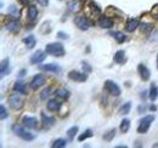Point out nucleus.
Segmentation results:
<instances>
[{
  "label": "nucleus",
  "instance_id": "obj_1",
  "mask_svg": "<svg viewBox=\"0 0 158 148\" xmlns=\"http://www.w3.org/2000/svg\"><path fill=\"white\" fill-rule=\"evenodd\" d=\"M45 51L46 54L51 56H55V57H62L64 56V47L61 43H51V44H48L46 47H45Z\"/></svg>",
  "mask_w": 158,
  "mask_h": 148
},
{
  "label": "nucleus",
  "instance_id": "obj_2",
  "mask_svg": "<svg viewBox=\"0 0 158 148\" xmlns=\"http://www.w3.org/2000/svg\"><path fill=\"white\" fill-rule=\"evenodd\" d=\"M153 120H155V115H146V117H143L140 120V124H139L138 126L139 134H146L148 131V129H150V126H151Z\"/></svg>",
  "mask_w": 158,
  "mask_h": 148
},
{
  "label": "nucleus",
  "instance_id": "obj_3",
  "mask_svg": "<svg viewBox=\"0 0 158 148\" xmlns=\"http://www.w3.org/2000/svg\"><path fill=\"white\" fill-rule=\"evenodd\" d=\"M23 103H24L23 102V98L21 97L20 95L14 93V95H10L9 96V105H10V107L12 109H15V111L21 109L23 107Z\"/></svg>",
  "mask_w": 158,
  "mask_h": 148
},
{
  "label": "nucleus",
  "instance_id": "obj_4",
  "mask_svg": "<svg viewBox=\"0 0 158 148\" xmlns=\"http://www.w3.org/2000/svg\"><path fill=\"white\" fill-rule=\"evenodd\" d=\"M105 90L110 93V95L114 96V97H118L119 95H120L119 86L114 81H112V80H106L105 81Z\"/></svg>",
  "mask_w": 158,
  "mask_h": 148
},
{
  "label": "nucleus",
  "instance_id": "obj_5",
  "mask_svg": "<svg viewBox=\"0 0 158 148\" xmlns=\"http://www.w3.org/2000/svg\"><path fill=\"white\" fill-rule=\"evenodd\" d=\"M14 131H15V134H16L19 137H21L22 140H26V141H32V140H34V135H33V134L26 131L23 128H21L19 125H15V126H14Z\"/></svg>",
  "mask_w": 158,
  "mask_h": 148
},
{
  "label": "nucleus",
  "instance_id": "obj_6",
  "mask_svg": "<svg viewBox=\"0 0 158 148\" xmlns=\"http://www.w3.org/2000/svg\"><path fill=\"white\" fill-rule=\"evenodd\" d=\"M45 81H46V76L44 74H37L31 81V88L33 90H38L40 86L45 84Z\"/></svg>",
  "mask_w": 158,
  "mask_h": 148
},
{
  "label": "nucleus",
  "instance_id": "obj_7",
  "mask_svg": "<svg viewBox=\"0 0 158 148\" xmlns=\"http://www.w3.org/2000/svg\"><path fill=\"white\" fill-rule=\"evenodd\" d=\"M74 23L80 31H88L90 28V22L85 16H77L74 17Z\"/></svg>",
  "mask_w": 158,
  "mask_h": 148
},
{
  "label": "nucleus",
  "instance_id": "obj_8",
  "mask_svg": "<svg viewBox=\"0 0 158 148\" xmlns=\"http://www.w3.org/2000/svg\"><path fill=\"white\" fill-rule=\"evenodd\" d=\"M68 78L73 81H77V83H84L88 79V75H86V73H80L78 71H71L68 73Z\"/></svg>",
  "mask_w": 158,
  "mask_h": 148
},
{
  "label": "nucleus",
  "instance_id": "obj_9",
  "mask_svg": "<svg viewBox=\"0 0 158 148\" xmlns=\"http://www.w3.org/2000/svg\"><path fill=\"white\" fill-rule=\"evenodd\" d=\"M45 57H46V54H45L44 51H41V50H38V51H35L33 55L31 56V63H32V64L41 63V62L45 60Z\"/></svg>",
  "mask_w": 158,
  "mask_h": 148
},
{
  "label": "nucleus",
  "instance_id": "obj_10",
  "mask_svg": "<svg viewBox=\"0 0 158 148\" xmlns=\"http://www.w3.org/2000/svg\"><path fill=\"white\" fill-rule=\"evenodd\" d=\"M22 124H23L26 128L35 129V128L38 126V120H37V118H34V117H23Z\"/></svg>",
  "mask_w": 158,
  "mask_h": 148
},
{
  "label": "nucleus",
  "instance_id": "obj_11",
  "mask_svg": "<svg viewBox=\"0 0 158 148\" xmlns=\"http://www.w3.org/2000/svg\"><path fill=\"white\" fill-rule=\"evenodd\" d=\"M5 28H6V31H9L10 33L16 34V33H19V32H20L21 26L16 19H12V21H10V22H7V23H6Z\"/></svg>",
  "mask_w": 158,
  "mask_h": 148
},
{
  "label": "nucleus",
  "instance_id": "obj_12",
  "mask_svg": "<svg viewBox=\"0 0 158 148\" xmlns=\"http://www.w3.org/2000/svg\"><path fill=\"white\" fill-rule=\"evenodd\" d=\"M39 68L41 69V71H45V72H51V73H60V72H61L60 66H59V64H56V63L41 64V66H39Z\"/></svg>",
  "mask_w": 158,
  "mask_h": 148
},
{
  "label": "nucleus",
  "instance_id": "obj_13",
  "mask_svg": "<svg viewBox=\"0 0 158 148\" xmlns=\"http://www.w3.org/2000/svg\"><path fill=\"white\" fill-rule=\"evenodd\" d=\"M67 6H68V10L71 12H79L83 7V2L80 0H69Z\"/></svg>",
  "mask_w": 158,
  "mask_h": 148
},
{
  "label": "nucleus",
  "instance_id": "obj_14",
  "mask_svg": "<svg viewBox=\"0 0 158 148\" xmlns=\"http://www.w3.org/2000/svg\"><path fill=\"white\" fill-rule=\"evenodd\" d=\"M138 71H139V74H140V78L143 80V81H147L148 79H150V75H151V72H150V69L145 66V64H139L138 67Z\"/></svg>",
  "mask_w": 158,
  "mask_h": 148
},
{
  "label": "nucleus",
  "instance_id": "obj_15",
  "mask_svg": "<svg viewBox=\"0 0 158 148\" xmlns=\"http://www.w3.org/2000/svg\"><path fill=\"white\" fill-rule=\"evenodd\" d=\"M99 26L101 28H105V29L113 28V21L108 16H101L99 19Z\"/></svg>",
  "mask_w": 158,
  "mask_h": 148
},
{
  "label": "nucleus",
  "instance_id": "obj_16",
  "mask_svg": "<svg viewBox=\"0 0 158 148\" xmlns=\"http://www.w3.org/2000/svg\"><path fill=\"white\" fill-rule=\"evenodd\" d=\"M86 9L89 10L91 17H98V16L101 15V9H100L95 2H93V1H89V2H88V7H86Z\"/></svg>",
  "mask_w": 158,
  "mask_h": 148
},
{
  "label": "nucleus",
  "instance_id": "obj_17",
  "mask_svg": "<svg viewBox=\"0 0 158 148\" xmlns=\"http://www.w3.org/2000/svg\"><path fill=\"white\" fill-rule=\"evenodd\" d=\"M0 73H1V78H4L5 75L10 73V61H9V58L2 60L1 67H0Z\"/></svg>",
  "mask_w": 158,
  "mask_h": 148
},
{
  "label": "nucleus",
  "instance_id": "obj_18",
  "mask_svg": "<svg viewBox=\"0 0 158 148\" xmlns=\"http://www.w3.org/2000/svg\"><path fill=\"white\" fill-rule=\"evenodd\" d=\"M139 26H140V22H139V19L136 18H131L129 19L128 22H127V24H125V29H127V32H134L136 28H138Z\"/></svg>",
  "mask_w": 158,
  "mask_h": 148
},
{
  "label": "nucleus",
  "instance_id": "obj_19",
  "mask_svg": "<svg viewBox=\"0 0 158 148\" xmlns=\"http://www.w3.org/2000/svg\"><path fill=\"white\" fill-rule=\"evenodd\" d=\"M46 108H48V111L50 112H57L61 108V103L56 100H50L48 102V105H46Z\"/></svg>",
  "mask_w": 158,
  "mask_h": 148
},
{
  "label": "nucleus",
  "instance_id": "obj_20",
  "mask_svg": "<svg viewBox=\"0 0 158 148\" xmlns=\"http://www.w3.org/2000/svg\"><path fill=\"white\" fill-rule=\"evenodd\" d=\"M113 60H114V62H116V63H118V64H123V63L127 61V58H125V52H124L123 50H118V51L114 54Z\"/></svg>",
  "mask_w": 158,
  "mask_h": 148
},
{
  "label": "nucleus",
  "instance_id": "obj_21",
  "mask_svg": "<svg viewBox=\"0 0 158 148\" xmlns=\"http://www.w3.org/2000/svg\"><path fill=\"white\" fill-rule=\"evenodd\" d=\"M23 43L26 44V46L28 49H33L35 46V44H37V39H35L34 35H28V37L23 38Z\"/></svg>",
  "mask_w": 158,
  "mask_h": 148
},
{
  "label": "nucleus",
  "instance_id": "obj_22",
  "mask_svg": "<svg viewBox=\"0 0 158 148\" xmlns=\"http://www.w3.org/2000/svg\"><path fill=\"white\" fill-rule=\"evenodd\" d=\"M14 90L16 92L24 95V93H27V86H26V84L23 81H16L15 83V86H14Z\"/></svg>",
  "mask_w": 158,
  "mask_h": 148
},
{
  "label": "nucleus",
  "instance_id": "obj_23",
  "mask_svg": "<svg viewBox=\"0 0 158 148\" xmlns=\"http://www.w3.org/2000/svg\"><path fill=\"white\" fill-rule=\"evenodd\" d=\"M41 119H43L44 125H46V126H51V125H54V124H55V121H56L54 117H48L44 112L41 113Z\"/></svg>",
  "mask_w": 158,
  "mask_h": 148
},
{
  "label": "nucleus",
  "instance_id": "obj_24",
  "mask_svg": "<svg viewBox=\"0 0 158 148\" xmlns=\"http://www.w3.org/2000/svg\"><path fill=\"white\" fill-rule=\"evenodd\" d=\"M37 16H38V10H37V7L33 6V5H31V6L28 7V18L31 19V21H35V19H37Z\"/></svg>",
  "mask_w": 158,
  "mask_h": 148
},
{
  "label": "nucleus",
  "instance_id": "obj_25",
  "mask_svg": "<svg viewBox=\"0 0 158 148\" xmlns=\"http://www.w3.org/2000/svg\"><path fill=\"white\" fill-rule=\"evenodd\" d=\"M55 95L61 98V100H67L68 97H69V92H68V90H66V89H59V90H56L55 91Z\"/></svg>",
  "mask_w": 158,
  "mask_h": 148
},
{
  "label": "nucleus",
  "instance_id": "obj_26",
  "mask_svg": "<svg viewBox=\"0 0 158 148\" xmlns=\"http://www.w3.org/2000/svg\"><path fill=\"white\" fill-rule=\"evenodd\" d=\"M111 35L114 38L119 44H120V43H124V41L127 40V37H125L122 32H111Z\"/></svg>",
  "mask_w": 158,
  "mask_h": 148
},
{
  "label": "nucleus",
  "instance_id": "obj_27",
  "mask_svg": "<svg viewBox=\"0 0 158 148\" xmlns=\"http://www.w3.org/2000/svg\"><path fill=\"white\" fill-rule=\"evenodd\" d=\"M150 100L151 101H156L158 97V88L156 85H152L151 86V89H150Z\"/></svg>",
  "mask_w": 158,
  "mask_h": 148
},
{
  "label": "nucleus",
  "instance_id": "obj_28",
  "mask_svg": "<svg viewBox=\"0 0 158 148\" xmlns=\"http://www.w3.org/2000/svg\"><path fill=\"white\" fill-rule=\"evenodd\" d=\"M129 128H130V120L129 119H123L122 123H120V131L125 134V132L129 131Z\"/></svg>",
  "mask_w": 158,
  "mask_h": 148
},
{
  "label": "nucleus",
  "instance_id": "obj_29",
  "mask_svg": "<svg viewBox=\"0 0 158 148\" xmlns=\"http://www.w3.org/2000/svg\"><path fill=\"white\" fill-rule=\"evenodd\" d=\"M66 146H67V141L64 138H57L52 143V147L54 148H63L66 147Z\"/></svg>",
  "mask_w": 158,
  "mask_h": 148
},
{
  "label": "nucleus",
  "instance_id": "obj_30",
  "mask_svg": "<svg viewBox=\"0 0 158 148\" xmlns=\"http://www.w3.org/2000/svg\"><path fill=\"white\" fill-rule=\"evenodd\" d=\"M9 15H10L14 19H16L20 17V11H19L14 5H11V6L9 7Z\"/></svg>",
  "mask_w": 158,
  "mask_h": 148
},
{
  "label": "nucleus",
  "instance_id": "obj_31",
  "mask_svg": "<svg viewBox=\"0 0 158 148\" xmlns=\"http://www.w3.org/2000/svg\"><path fill=\"white\" fill-rule=\"evenodd\" d=\"M130 108H131V102H125L120 108H119V113L120 114H128L130 112Z\"/></svg>",
  "mask_w": 158,
  "mask_h": 148
},
{
  "label": "nucleus",
  "instance_id": "obj_32",
  "mask_svg": "<svg viewBox=\"0 0 158 148\" xmlns=\"http://www.w3.org/2000/svg\"><path fill=\"white\" fill-rule=\"evenodd\" d=\"M93 136V131L90 129H88V130H85L80 136L78 137V141H80V142H83L84 140H86V138H89V137H91Z\"/></svg>",
  "mask_w": 158,
  "mask_h": 148
},
{
  "label": "nucleus",
  "instance_id": "obj_33",
  "mask_svg": "<svg viewBox=\"0 0 158 148\" xmlns=\"http://www.w3.org/2000/svg\"><path fill=\"white\" fill-rule=\"evenodd\" d=\"M140 28H141V32H142V33H148V32L152 31L153 26H152V23H145V22H142Z\"/></svg>",
  "mask_w": 158,
  "mask_h": 148
},
{
  "label": "nucleus",
  "instance_id": "obj_34",
  "mask_svg": "<svg viewBox=\"0 0 158 148\" xmlns=\"http://www.w3.org/2000/svg\"><path fill=\"white\" fill-rule=\"evenodd\" d=\"M77 132H78V126H72L71 129H68L67 130V136H68V138H69V140H73L74 136L77 135Z\"/></svg>",
  "mask_w": 158,
  "mask_h": 148
},
{
  "label": "nucleus",
  "instance_id": "obj_35",
  "mask_svg": "<svg viewBox=\"0 0 158 148\" xmlns=\"http://www.w3.org/2000/svg\"><path fill=\"white\" fill-rule=\"evenodd\" d=\"M114 136H116V129H112V130H110L107 134L103 135V140H105V141H112Z\"/></svg>",
  "mask_w": 158,
  "mask_h": 148
},
{
  "label": "nucleus",
  "instance_id": "obj_36",
  "mask_svg": "<svg viewBox=\"0 0 158 148\" xmlns=\"http://www.w3.org/2000/svg\"><path fill=\"white\" fill-rule=\"evenodd\" d=\"M7 115H9V114H7V109L5 108L4 105H1V106H0V118H1V119H5V118H7Z\"/></svg>",
  "mask_w": 158,
  "mask_h": 148
},
{
  "label": "nucleus",
  "instance_id": "obj_37",
  "mask_svg": "<svg viewBox=\"0 0 158 148\" xmlns=\"http://www.w3.org/2000/svg\"><path fill=\"white\" fill-rule=\"evenodd\" d=\"M50 92H51V89H50V88L45 89V90L41 92V95H40V98H41V100H45V98H48V97L50 96Z\"/></svg>",
  "mask_w": 158,
  "mask_h": 148
},
{
  "label": "nucleus",
  "instance_id": "obj_38",
  "mask_svg": "<svg viewBox=\"0 0 158 148\" xmlns=\"http://www.w3.org/2000/svg\"><path fill=\"white\" fill-rule=\"evenodd\" d=\"M83 69L85 71V73H90L93 71V68L86 63V62H83Z\"/></svg>",
  "mask_w": 158,
  "mask_h": 148
},
{
  "label": "nucleus",
  "instance_id": "obj_39",
  "mask_svg": "<svg viewBox=\"0 0 158 148\" xmlns=\"http://www.w3.org/2000/svg\"><path fill=\"white\" fill-rule=\"evenodd\" d=\"M57 37L61 38V39H67L68 35H67L66 33H63V32H59V33H57Z\"/></svg>",
  "mask_w": 158,
  "mask_h": 148
},
{
  "label": "nucleus",
  "instance_id": "obj_40",
  "mask_svg": "<svg viewBox=\"0 0 158 148\" xmlns=\"http://www.w3.org/2000/svg\"><path fill=\"white\" fill-rule=\"evenodd\" d=\"M38 2H39L41 6H46L49 4V0H38Z\"/></svg>",
  "mask_w": 158,
  "mask_h": 148
},
{
  "label": "nucleus",
  "instance_id": "obj_41",
  "mask_svg": "<svg viewBox=\"0 0 158 148\" xmlns=\"http://www.w3.org/2000/svg\"><path fill=\"white\" fill-rule=\"evenodd\" d=\"M26 73H27V71H26V69H22L20 73H19V76H20V78H22V76H24V74H26Z\"/></svg>",
  "mask_w": 158,
  "mask_h": 148
},
{
  "label": "nucleus",
  "instance_id": "obj_42",
  "mask_svg": "<svg viewBox=\"0 0 158 148\" xmlns=\"http://www.w3.org/2000/svg\"><path fill=\"white\" fill-rule=\"evenodd\" d=\"M138 111L140 112V113H141V112H145V107H143V106H142V107L140 106V107H139V109H138Z\"/></svg>",
  "mask_w": 158,
  "mask_h": 148
},
{
  "label": "nucleus",
  "instance_id": "obj_43",
  "mask_svg": "<svg viewBox=\"0 0 158 148\" xmlns=\"http://www.w3.org/2000/svg\"><path fill=\"white\" fill-rule=\"evenodd\" d=\"M150 109H151V111H156V107H155V106H151Z\"/></svg>",
  "mask_w": 158,
  "mask_h": 148
},
{
  "label": "nucleus",
  "instance_id": "obj_44",
  "mask_svg": "<svg viewBox=\"0 0 158 148\" xmlns=\"http://www.w3.org/2000/svg\"><path fill=\"white\" fill-rule=\"evenodd\" d=\"M21 1H22V4H28L29 0H21Z\"/></svg>",
  "mask_w": 158,
  "mask_h": 148
},
{
  "label": "nucleus",
  "instance_id": "obj_45",
  "mask_svg": "<svg viewBox=\"0 0 158 148\" xmlns=\"http://www.w3.org/2000/svg\"><path fill=\"white\" fill-rule=\"evenodd\" d=\"M157 68H158V55H157Z\"/></svg>",
  "mask_w": 158,
  "mask_h": 148
}]
</instances>
